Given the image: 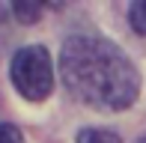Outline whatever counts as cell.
<instances>
[{
    "mask_svg": "<svg viewBox=\"0 0 146 143\" xmlns=\"http://www.w3.org/2000/svg\"><path fill=\"white\" fill-rule=\"evenodd\" d=\"M60 75L75 99L98 110H125L140 93V75L122 48L102 36H72L60 51Z\"/></svg>",
    "mask_w": 146,
    "mask_h": 143,
    "instance_id": "obj_1",
    "label": "cell"
},
{
    "mask_svg": "<svg viewBox=\"0 0 146 143\" xmlns=\"http://www.w3.org/2000/svg\"><path fill=\"white\" fill-rule=\"evenodd\" d=\"M39 12H42V6L33 3V0H24V3H15V18L24 24H33L39 18Z\"/></svg>",
    "mask_w": 146,
    "mask_h": 143,
    "instance_id": "obj_5",
    "label": "cell"
},
{
    "mask_svg": "<svg viewBox=\"0 0 146 143\" xmlns=\"http://www.w3.org/2000/svg\"><path fill=\"white\" fill-rule=\"evenodd\" d=\"M78 143H119V137L108 128H84L78 134Z\"/></svg>",
    "mask_w": 146,
    "mask_h": 143,
    "instance_id": "obj_3",
    "label": "cell"
},
{
    "mask_svg": "<svg viewBox=\"0 0 146 143\" xmlns=\"http://www.w3.org/2000/svg\"><path fill=\"white\" fill-rule=\"evenodd\" d=\"M12 87L24 95L27 101H45L54 89V66L51 54L42 45H27L12 57Z\"/></svg>",
    "mask_w": 146,
    "mask_h": 143,
    "instance_id": "obj_2",
    "label": "cell"
},
{
    "mask_svg": "<svg viewBox=\"0 0 146 143\" xmlns=\"http://www.w3.org/2000/svg\"><path fill=\"white\" fill-rule=\"evenodd\" d=\"M0 143H24V137H21V131H18L15 125L0 122Z\"/></svg>",
    "mask_w": 146,
    "mask_h": 143,
    "instance_id": "obj_6",
    "label": "cell"
},
{
    "mask_svg": "<svg viewBox=\"0 0 146 143\" xmlns=\"http://www.w3.org/2000/svg\"><path fill=\"white\" fill-rule=\"evenodd\" d=\"M128 21H131V27H134L140 36H146V0L131 3V9H128Z\"/></svg>",
    "mask_w": 146,
    "mask_h": 143,
    "instance_id": "obj_4",
    "label": "cell"
}]
</instances>
